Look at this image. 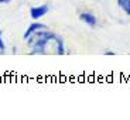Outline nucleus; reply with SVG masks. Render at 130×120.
Returning <instances> with one entry per match:
<instances>
[{
	"instance_id": "nucleus-8",
	"label": "nucleus",
	"mask_w": 130,
	"mask_h": 120,
	"mask_svg": "<svg viewBox=\"0 0 130 120\" xmlns=\"http://www.w3.org/2000/svg\"><path fill=\"white\" fill-rule=\"evenodd\" d=\"M10 0H0V3H9Z\"/></svg>"
},
{
	"instance_id": "nucleus-5",
	"label": "nucleus",
	"mask_w": 130,
	"mask_h": 120,
	"mask_svg": "<svg viewBox=\"0 0 130 120\" xmlns=\"http://www.w3.org/2000/svg\"><path fill=\"white\" fill-rule=\"evenodd\" d=\"M117 4L127 16H130V0H117Z\"/></svg>"
},
{
	"instance_id": "nucleus-3",
	"label": "nucleus",
	"mask_w": 130,
	"mask_h": 120,
	"mask_svg": "<svg viewBox=\"0 0 130 120\" xmlns=\"http://www.w3.org/2000/svg\"><path fill=\"white\" fill-rule=\"evenodd\" d=\"M44 28H45V26H44V24H41V23H32L31 26L26 30V32H24V40H27L30 36H32L34 32L40 31V30H44Z\"/></svg>"
},
{
	"instance_id": "nucleus-4",
	"label": "nucleus",
	"mask_w": 130,
	"mask_h": 120,
	"mask_svg": "<svg viewBox=\"0 0 130 120\" xmlns=\"http://www.w3.org/2000/svg\"><path fill=\"white\" fill-rule=\"evenodd\" d=\"M79 19H81V21H84L85 24H88L89 27L96 26V17L91 13H81L79 14Z\"/></svg>"
},
{
	"instance_id": "nucleus-1",
	"label": "nucleus",
	"mask_w": 130,
	"mask_h": 120,
	"mask_svg": "<svg viewBox=\"0 0 130 120\" xmlns=\"http://www.w3.org/2000/svg\"><path fill=\"white\" fill-rule=\"evenodd\" d=\"M55 38V34H52L50 31H44V30H40V31L34 32L32 36H30L26 40L28 42V45L31 47V54H44V49H45L47 44L50 41H54Z\"/></svg>"
},
{
	"instance_id": "nucleus-6",
	"label": "nucleus",
	"mask_w": 130,
	"mask_h": 120,
	"mask_svg": "<svg viewBox=\"0 0 130 120\" xmlns=\"http://www.w3.org/2000/svg\"><path fill=\"white\" fill-rule=\"evenodd\" d=\"M54 41H55V44H57V54L58 55H62L64 54V42H62V38H59L58 36H55V38H54Z\"/></svg>"
},
{
	"instance_id": "nucleus-2",
	"label": "nucleus",
	"mask_w": 130,
	"mask_h": 120,
	"mask_svg": "<svg viewBox=\"0 0 130 120\" xmlns=\"http://www.w3.org/2000/svg\"><path fill=\"white\" fill-rule=\"evenodd\" d=\"M47 13H48V6L41 4V6L32 7V9L30 10V17H31L32 20H38V19H41V17H44Z\"/></svg>"
},
{
	"instance_id": "nucleus-7",
	"label": "nucleus",
	"mask_w": 130,
	"mask_h": 120,
	"mask_svg": "<svg viewBox=\"0 0 130 120\" xmlns=\"http://www.w3.org/2000/svg\"><path fill=\"white\" fill-rule=\"evenodd\" d=\"M4 48H6V45H4V42H3V38H2V31H0V51H4Z\"/></svg>"
}]
</instances>
